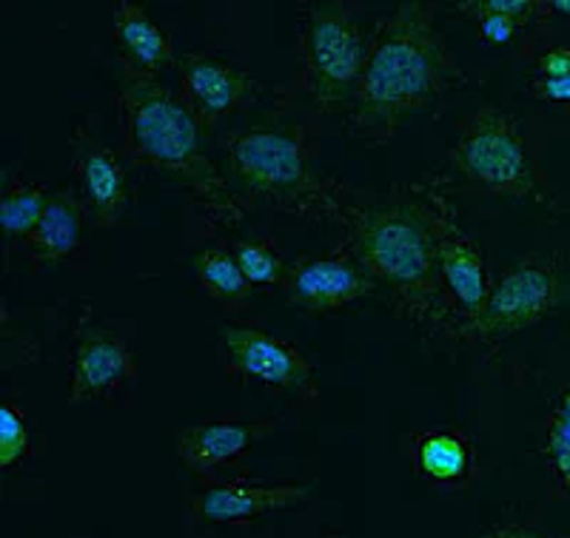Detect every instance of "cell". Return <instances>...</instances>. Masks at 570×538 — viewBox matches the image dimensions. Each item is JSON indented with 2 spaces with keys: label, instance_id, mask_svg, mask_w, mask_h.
I'll list each match as a JSON object with an SVG mask.
<instances>
[{
  "label": "cell",
  "instance_id": "cell-5",
  "mask_svg": "<svg viewBox=\"0 0 570 538\" xmlns=\"http://www.w3.org/2000/svg\"><path fill=\"white\" fill-rule=\"evenodd\" d=\"M448 175L482 200L551 202V197H544V180L533 166L522 126L493 103H482L460 123V137L448 151Z\"/></svg>",
  "mask_w": 570,
  "mask_h": 538
},
{
  "label": "cell",
  "instance_id": "cell-24",
  "mask_svg": "<svg viewBox=\"0 0 570 538\" xmlns=\"http://www.w3.org/2000/svg\"><path fill=\"white\" fill-rule=\"evenodd\" d=\"M456 9L465 14H505V18L517 20L522 29L531 27L533 20H548L553 12L551 3H542V0H465V3H456Z\"/></svg>",
  "mask_w": 570,
  "mask_h": 538
},
{
  "label": "cell",
  "instance_id": "cell-2",
  "mask_svg": "<svg viewBox=\"0 0 570 538\" xmlns=\"http://www.w3.org/2000/svg\"><path fill=\"white\" fill-rule=\"evenodd\" d=\"M465 83L460 60L422 0L400 3L376 20L368 58L345 111V131L363 149H385L405 120L440 103Z\"/></svg>",
  "mask_w": 570,
  "mask_h": 538
},
{
  "label": "cell",
  "instance_id": "cell-13",
  "mask_svg": "<svg viewBox=\"0 0 570 538\" xmlns=\"http://www.w3.org/2000/svg\"><path fill=\"white\" fill-rule=\"evenodd\" d=\"M177 94L206 131L220 129L234 114L259 98V83L240 66L228 63L212 49L177 58Z\"/></svg>",
  "mask_w": 570,
  "mask_h": 538
},
{
  "label": "cell",
  "instance_id": "cell-22",
  "mask_svg": "<svg viewBox=\"0 0 570 538\" xmlns=\"http://www.w3.org/2000/svg\"><path fill=\"white\" fill-rule=\"evenodd\" d=\"M232 253L237 257L240 262L243 273L248 277L254 288L259 291H277L283 286V277H285V257L279 253L277 242L272 237H263V240H237V242H228Z\"/></svg>",
  "mask_w": 570,
  "mask_h": 538
},
{
  "label": "cell",
  "instance_id": "cell-28",
  "mask_svg": "<svg viewBox=\"0 0 570 538\" xmlns=\"http://www.w3.org/2000/svg\"><path fill=\"white\" fill-rule=\"evenodd\" d=\"M485 538H548L542 532L531 530V527H519V525H499L488 532Z\"/></svg>",
  "mask_w": 570,
  "mask_h": 538
},
{
  "label": "cell",
  "instance_id": "cell-14",
  "mask_svg": "<svg viewBox=\"0 0 570 538\" xmlns=\"http://www.w3.org/2000/svg\"><path fill=\"white\" fill-rule=\"evenodd\" d=\"M71 180L86 226L115 228L131 206V182L120 151H111L89 123L78 126L69 140Z\"/></svg>",
  "mask_w": 570,
  "mask_h": 538
},
{
  "label": "cell",
  "instance_id": "cell-23",
  "mask_svg": "<svg viewBox=\"0 0 570 538\" xmlns=\"http://www.w3.org/2000/svg\"><path fill=\"white\" fill-rule=\"evenodd\" d=\"M29 454H32V439H29L27 416L18 402L7 399L0 405V467L9 474Z\"/></svg>",
  "mask_w": 570,
  "mask_h": 538
},
{
  "label": "cell",
  "instance_id": "cell-15",
  "mask_svg": "<svg viewBox=\"0 0 570 538\" xmlns=\"http://www.w3.org/2000/svg\"><path fill=\"white\" fill-rule=\"evenodd\" d=\"M436 257H440L445 291L456 308V322L473 317L491 293V273H488L480 246L460 226L454 206L442 191L440 206H436Z\"/></svg>",
  "mask_w": 570,
  "mask_h": 538
},
{
  "label": "cell",
  "instance_id": "cell-19",
  "mask_svg": "<svg viewBox=\"0 0 570 538\" xmlns=\"http://www.w3.org/2000/svg\"><path fill=\"white\" fill-rule=\"evenodd\" d=\"M52 191L43 182L29 180L23 171L9 177L0 191V231H3V253L23 251V242L38 228Z\"/></svg>",
  "mask_w": 570,
  "mask_h": 538
},
{
  "label": "cell",
  "instance_id": "cell-16",
  "mask_svg": "<svg viewBox=\"0 0 570 538\" xmlns=\"http://www.w3.org/2000/svg\"><path fill=\"white\" fill-rule=\"evenodd\" d=\"M409 465L434 490H468L482 476L480 450L456 428H428L405 436Z\"/></svg>",
  "mask_w": 570,
  "mask_h": 538
},
{
  "label": "cell",
  "instance_id": "cell-21",
  "mask_svg": "<svg viewBox=\"0 0 570 538\" xmlns=\"http://www.w3.org/2000/svg\"><path fill=\"white\" fill-rule=\"evenodd\" d=\"M544 465L551 479V496L570 499V382L553 399L551 414L544 419Z\"/></svg>",
  "mask_w": 570,
  "mask_h": 538
},
{
  "label": "cell",
  "instance_id": "cell-8",
  "mask_svg": "<svg viewBox=\"0 0 570 538\" xmlns=\"http://www.w3.org/2000/svg\"><path fill=\"white\" fill-rule=\"evenodd\" d=\"M217 339L226 353L228 379L285 393L299 408L314 410L320 405L317 370L294 342L254 325H220Z\"/></svg>",
  "mask_w": 570,
  "mask_h": 538
},
{
  "label": "cell",
  "instance_id": "cell-4",
  "mask_svg": "<svg viewBox=\"0 0 570 538\" xmlns=\"http://www.w3.org/2000/svg\"><path fill=\"white\" fill-rule=\"evenodd\" d=\"M120 155L140 169L171 177L195 191L208 226H237L243 211L232 200L226 175L203 146V126L171 86L124 74L115 94Z\"/></svg>",
  "mask_w": 570,
  "mask_h": 538
},
{
  "label": "cell",
  "instance_id": "cell-9",
  "mask_svg": "<svg viewBox=\"0 0 570 538\" xmlns=\"http://www.w3.org/2000/svg\"><path fill=\"white\" fill-rule=\"evenodd\" d=\"M285 302L303 317H328L376 293V282L343 240L325 253H299L283 277Z\"/></svg>",
  "mask_w": 570,
  "mask_h": 538
},
{
  "label": "cell",
  "instance_id": "cell-3",
  "mask_svg": "<svg viewBox=\"0 0 570 538\" xmlns=\"http://www.w3.org/2000/svg\"><path fill=\"white\" fill-rule=\"evenodd\" d=\"M226 182L243 215L272 208L314 226H343L351 191L320 166L314 123L294 103L246 129L223 131Z\"/></svg>",
  "mask_w": 570,
  "mask_h": 538
},
{
  "label": "cell",
  "instance_id": "cell-30",
  "mask_svg": "<svg viewBox=\"0 0 570 538\" xmlns=\"http://www.w3.org/2000/svg\"><path fill=\"white\" fill-rule=\"evenodd\" d=\"M323 538H348V536H343V532H325Z\"/></svg>",
  "mask_w": 570,
  "mask_h": 538
},
{
  "label": "cell",
  "instance_id": "cell-10",
  "mask_svg": "<svg viewBox=\"0 0 570 538\" xmlns=\"http://www.w3.org/2000/svg\"><path fill=\"white\" fill-rule=\"evenodd\" d=\"M279 425L283 416H257L243 410L214 414L175 436V454L197 479L220 476L223 470H246L243 461L254 454L259 441L277 434Z\"/></svg>",
  "mask_w": 570,
  "mask_h": 538
},
{
  "label": "cell",
  "instance_id": "cell-18",
  "mask_svg": "<svg viewBox=\"0 0 570 538\" xmlns=\"http://www.w3.org/2000/svg\"><path fill=\"white\" fill-rule=\"evenodd\" d=\"M83 226L86 220L75 189L66 186V189L52 191L38 228L23 242V253H27L32 271L43 273L49 268L69 262L80 251V242H83L80 240V231H83Z\"/></svg>",
  "mask_w": 570,
  "mask_h": 538
},
{
  "label": "cell",
  "instance_id": "cell-27",
  "mask_svg": "<svg viewBox=\"0 0 570 538\" xmlns=\"http://www.w3.org/2000/svg\"><path fill=\"white\" fill-rule=\"evenodd\" d=\"M531 91L537 94V98L548 100V103L570 106V74L568 78H557V80L531 78Z\"/></svg>",
  "mask_w": 570,
  "mask_h": 538
},
{
  "label": "cell",
  "instance_id": "cell-11",
  "mask_svg": "<svg viewBox=\"0 0 570 538\" xmlns=\"http://www.w3.org/2000/svg\"><path fill=\"white\" fill-rule=\"evenodd\" d=\"M312 490L305 485H257L252 474L234 470L226 476L197 479V490L188 499L191 519L214 527H248L266 521L283 510H294L308 501Z\"/></svg>",
  "mask_w": 570,
  "mask_h": 538
},
{
  "label": "cell",
  "instance_id": "cell-7",
  "mask_svg": "<svg viewBox=\"0 0 570 538\" xmlns=\"http://www.w3.org/2000/svg\"><path fill=\"white\" fill-rule=\"evenodd\" d=\"M564 257L557 248L533 251L493 282L485 306L460 319L448 339L497 350L553 313L562 299Z\"/></svg>",
  "mask_w": 570,
  "mask_h": 538
},
{
  "label": "cell",
  "instance_id": "cell-1",
  "mask_svg": "<svg viewBox=\"0 0 570 538\" xmlns=\"http://www.w3.org/2000/svg\"><path fill=\"white\" fill-rule=\"evenodd\" d=\"M436 186H394L385 195H354L340 240L356 253L396 319L422 333L448 337L456 308L436 257Z\"/></svg>",
  "mask_w": 570,
  "mask_h": 538
},
{
  "label": "cell",
  "instance_id": "cell-26",
  "mask_svg": "<svg viewBox=\"0 0 570 538\" xmlns=\"http://www.w3.org/2000/svg\"><path fill=\"white\" fill-rule=\"evenodd\" d=\"M570 74V46H557L551 52H544L537 60V78L539 80H557Z\"/></svg>",
  "mask_w": 570,
  "mask_h": 538
},
{
  "label": "cell",
  "instance_id": "cell-25",
  "mask_svg": "<svg viewBox=\"0 0 570 538\" xmlns=\"http://www.w3.org/2000/svg\"><path fill=\"white\" fill-rule=\"evenodd\" d=\"M468 18L476 20V32H480V40L488 46H511L513 40L522 34V27H519L517 20L505 18V14L476 12V14H468Z\"/></svg>",
  "mask_w": 570,
  "mask_h": 538
},
{
  "label": "cell",
  "instance_id": "cell-17",
  "mask_svg": "<svg viewBox=\"0 0 570 538\" xmlns=\"http://www.w3.org/2000/svg\"><path fill=\"white\" fill-rule=\"evenodd\" d=\"M111 40H115L124 72L129 78L160 80L163 72L177 66L175 46L140 3H131V0L117 3L115 20H111Z\"/></svg>",
  "mask_w": 570,
  "mask_h": 538
},
{
  "label": "cell",
  "instance_id": "cell-12",
  "mask_svg": "<svg viewBox=\"0 0 570 538\" xmlns=\"http://www.w3.org/2000/svg\"><path fill=\"white\" fill-rule=\"evenodd\" d=\"M69 402H111L137 379V362L129 345L111 328L91 322L83 313L69 342Z\"/></svg>",
  "mask_w": 570,
  "mask_h": 538
},
{
  "label": "cell",
  "instance_id": "cell-6",
  "mask_svg": "<svg viewBox=\"0 0 570 538\" xmlns=\"http://www.w3.org/2000/svg\"><path fill=\"white\" fill-rule=\"evenodd\" d=\"M354 3H297L299 91L317 114H345L368 58Z\"/></svg>",
  "mask_w": 570,
  "mask_h": 538
},
{
  "label": "cell",
  "instance_id": "cell-29",
  "mask_svg": "<svg viewBox=\"0 0 570 538\" xmlns=\"http://www.w3.org/2000/svg\"><path fill=\"white\" fill-rule=\"evenodd\" d=\"M551 9H553V12H559V14H568V18H570V0H553V3H551Z\"/></svg>",
  "mask_w": 570,
  "mask_h": 538
},
{
  "label": "cell",
  "instance_id": "cell-20",
  "mask_svg": "<svg viewBox=\"0 0 570 538\" xmlns=\"http://www.w3.org/2000/svg\"><path fill=\"white\" fill-rule=\"evenodd\" d=\"M195 277L200 282L203 293L212 297L228 313H237L248 306L254 286L243 273L240 262L226 246H208L195 257Z\"/></svg>",
  "mask_w": 570,
  "mask_h": 538
}]
</instances>
